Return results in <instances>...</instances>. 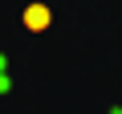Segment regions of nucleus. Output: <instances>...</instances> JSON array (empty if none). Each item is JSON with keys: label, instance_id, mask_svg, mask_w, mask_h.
<instances>
[{"label": "nucleus", "instance_id": "nucleus-1", "mask_svg": "<svg viewBox=\"0 0 122 114\" xmlns=\"http://www.w3.org/2000/svg\"><path fill=\"white\" fill-rule=\"evenodd\" d=\"M25 25H29V29H45V25H49V8H37V4H33V8L25 12Z\"/></svg>", "mask_w": 122, "mask_h": 114}]
</instances>
